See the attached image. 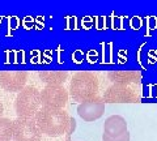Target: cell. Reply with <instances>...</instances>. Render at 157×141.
<instances>
[{"label": "cell", "instance_id": "6da1fadb", "mask_svg": "<svg viewBox=\"0 0 157 141\" xmlns=\"http://www.w3.org/2000/svg\"><path fill=\"white\" fill-rule=\"evenodd\" d=\"M70 119L71 118L62 109L42 107L36 115V121L41 132L50 137H56L67 132Z\"/></svg>", "mask_w": 157, "mask_h": 141}, {"label": "cell", "instance_id": "7a4b0ae2", "mask_svg": "<svg viewBox=\"0 0 157 141\" xmlns=\"http://www.w3.org/2000/svg\"><path fill=\"white\" fill-rule=\"evenodd\" d=\"M42 109L41 91L34 86H25L14 101V110H16L17 118L25 119H36L38 111Z\"/></svg>", "mask_w": 157, "mask_h": 141}, {"label": "cell", "instance_id": "3957f363", "mask_svg": "<svg viewBox=\"0 0 157 141\" xmlns=\"http://www.w3.org/2000/svg\"><path fill=\"white\" fill-rule=\"evenodd\" d=\"M13 140L14 141H41L42 132L37 125L36 119L17 118L13 120Z\"/></svg>", "mask_w": 157, "mask_h": 141}, {"label": "cell", "instance_id": "277c9868", "mask_svg": "<svg viewBox=\"0 0 157 141\" xmlns=\"http://www.w3.org/2000/svg\"><path fill=\"white\" fill-rule=\"evenodd\" d=\"M96 80L89 73H78L73 77L71 82V93L76 99H81L82 102L92 99L90 97L96 93Z\"/></svg>", "mask_w": 157, "mask_h": 141}, {"label": "cell", "instance_id": "5b68a950", "mask_svg": "<svg viewBox=\"0 0 157 141\" xmlns=\"http://www.w3.org/2000/svg\"><path fill=\"white\" fill-rule=\"evenodd\" d=\"M26 81L28 72L25 71H0V86L7 91H21Z\"/></svg>", "mask_w": 157, "mask_h": 141}, {"label": "cell", "instance_id": "8992f818", "mask_svg": "<svg viewBox=\"0 0 157 141\" xmlns=\"http://www.w3.org/2000/svg\"><path fill=\"white\" fill-rule=\"evenodd\" d=\"M42 107L62 109L67 102V91L62 86H46L41 91Z\"/></svg>", "mask_w": 157, "mask_h": 141}, {"label": "cell", "instance_id": "52a82bcc", "mask_svg": "<svg viewBox=\"0 0 157 141\" xmlns=\"http://www.w3.org/2000/svg\"><path fill=\"white\" fill-rule=\"evenodd\" d=\"M105 113V102L98 98H92L81 102L77 106V114L84 121H94Z\"/></svg>", "mask_w": 157, "mask_h": 141}, {"label": "cell", "instance_id": "ba28073f", "mask_svg": "<svg viewBox=\"0 0 157 141\" xmlns=\"http://www.w3.org/2000/svg\"><path fill=\"white\" fill-rule=\"evenodd\" d=\"M127 132V121L121 115H111L104 123V133L109 137H118Z\"/></svg>", "mask_w": 157, "mask_h": 141}, {"label": "cell", "instance_id": "9c48e42d", "mask_svg": "<svg viewBox=\"0 0 157 141\" xmlns=\"http://www.w3.org/2000/svg\"><path fill=\"white\" fill-rule=\"evenodd\" d=\"M39 79L46 86H60L67 79V73L62 71H45L39 73Z\"/></svg>", "mask_w": 157, "mask_h": 141}, {"label": "cell", "instance_id": "30bf717a", "mask_svg": "<svg viewBox=\"0 0 157 141\" xmlns=\"http://www.w3.org/2000/svg\"><path fill=\"white\" fill-rule=\"evenodd\" d=\"M13 139V120L0 118V141H11Z\"/></svg>", "mask_w": 157, "mask_h": 141}, {"label": "cell", "instance_id": "8fae6325", "mask_svg": "<svg viewBox=\"0 0 157 141\" xmlns=\"http://www.w3.org/2000/svg\"><path fill=\"white\" fill-rule=\"evenodd\" d=\"M102 141H130V132L127 131L122 136H118V137H109L105 133L102 135Z\"/></svg>", "mask_w": 157, "mask_h": 141}, {"label": "cell", "instance_id": "7c38bea8", "mask_svg": "<svg viewBox=\"0 0 157 141\" xmlns=\"http://www.w3.org/2000/svg\"><path fill=\"white\" fill-rule=\"evenodd\" d=\"M75 127H76V121H75V119H70V125H68V129H67V135L70 136V135H72V132L75 131Z\"/></svg>", "mask_w": 157, "mask_h": 141}, {"label": "cell", "instance_id": "4fadbf2b", "mask_svg": "<svg viewBox=\"0 0 157 141\" xmlns=\"http://www.w3.org/2000/svg\"><path fill=\"white\" fill-rule=\"evenodd\" d=\"M3 111H4V107H3L2 101H0V118H2V115H3Z\"/></svg>", "mask_w": 157, "mask_h": 141}]
</instances>
